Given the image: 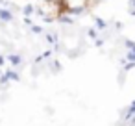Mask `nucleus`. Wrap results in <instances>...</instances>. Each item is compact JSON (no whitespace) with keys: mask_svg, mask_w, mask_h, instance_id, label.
Segmentation results:
<instances>
[{"mask_svg":"<svg viewBox=\"0 0 135 126\" xmlns=\"http://www.w3.org/2000/svg\"><path fill=\"white\" fill-rule=\"evenodd\" d=\"M124 43H126V48H128V56H126V59L131 61V63H135V43L129 41V39H126Z\"/></svg>","mask_w":135,"mask_h":126,"instance_id":"1","label":"nucleus"},{"mask_svg":"<svg viewBox=\"0 0 135 126\" xmlns=\"http://www.w3.org/2000/svg\"><path fill=\"white\" fill-rule=\"evenodd\" d=\"M133 117H135V100H133V102H131V104L122 111V120H124V122H128V120H129V119H133Z\"/></svg>","mask_w":135,"mask_h":126,"instance_id":"2","label":"nucleus"},{"mask_svg":"<svg viewBox=\"0 0 135 126\" xmlns=\"http://www.w3.org/2000/svg\"><path fill=\"white\" fill-rule=\"evenodd\" d=\"M9 80H19V74L15 71H9V72H6L2 78H0V83H8Z\"/></svg>","mask_w":135,"mask_h":126,"instance_id":"3","label":"nucleus"},{"mask_svg":"<svg viewBox=\"0 0 135 126\" xmlns=\"http://www.w3.org/2000/svg\"><path fill=\"white\" fill-rule=\"evenodd\" d=\"M0 21H4V22H11L13 21V15L9 10H2L0 8Z\"/></svg>","mask_w":135,"mask_h":126,"instance_id":"4","label":"nucleus"},{"mask_svg":"<svg viewBox=\"0 0 135 126\" xmlns=\"http://www.w3.org/2000/svg\"><path fill=\"white\" fill-rule=\"evenodd\" d=\"M8 59H9V63H11L13 67L21 65V61H22V58H21V56H17V54H11V56H8Z\"/></svg>","mask_w":135,"mask_h":126,"instance_id":"5","label":"nucleus"},{"mask_svg":"<svg viewBox=\"0 0 135 126\" xmlns=\"http://www.w3.org/2000/svg\"><path fill=\"white\" fill-rule=\"evenodd\" d=\"M133 67H135V63H131V61H128V63H124V67H122V71H124V72H128V71H131Z\"/></svg>","mask_w":135,"mask_h":126,"instance_id":"6","label":"nucleus"},{"mask_svg":"<svg viewBox=\"0 0 135 126\" xmlns=\"http://www.w3.org/2000/svg\"><path fill=\"white\" fill-rule=\"evenodd\" d=\"M96 24H98V28H105V22L102 19H96Z\"/></svg>","mask_w":135,"mask_h":126,"instance_id":"7","label":"nucleus"},{"mask_svg":"<svg viewBox=\"0 0 135 126\" xmlns=\"http://www.w3.org/2000/svg\"><path fill=\"white\" fill-rule=\"evenodd\" d=\"M89 37H91V39H96V32H94V28L89 30Z\"/></svg>","mask_w":135,"mask_h":126,"instance_id":"8","label":"nucleus"},{"mask_svg":"<svg viewBox=\"0 0 135 126\" xmlns=\"http://www.w3.org/2000/svg\"><path fill=\"white\" fill-rule=\"evenodd\" d=\"M32 10H33L32 6H26V8H24V13H32Z\"/></svg>","mask_w":135,"mask_h":126,"instance_id":"9","label":"nucleus"},{"mask_svg":"<svg viewBox=\"0 0 135 126\" xmlns=\"http://www.w3.org/2000/svg\"><path fill=\"white\" fill-rule=\"evenodd\" d=\"M32 30H33V32H35V34H41V28H39V26H33V28H32Z\"/></svg>","mask_w":135,"mask_h":126,"instance_id":"10","label":"nucleus"},{"mask_svg":"<svg viewBox=\"0 0 135 126\" xmlns=\"http://www.w3.org/2000/svg\"><path fill=\"white\" fill-rule=\"evenodd\" d=\"M4 61H6V59H4V58H2V56H0V65H2V63H4Z\"/></svg>","mask_w":135,"mask_h":126,"instance_id":"11","label":"nucleus"},{"mask_svg":"<svg viewBox=\"0 0 135 126\" xmlns=\"http://www.w3.org/2000/svg\"><path fill=\"white\" fill-rule=\"evenodd\" d=\"M131 15H133V17H135V10H131Z\"/></svg>","mask_w":135,"mask_h":126,"instance_id":"12","label":"nucleus"}]
</instances>
